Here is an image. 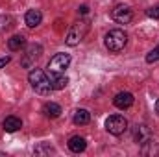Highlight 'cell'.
<instances>
[{
	"label": "cell",
	"mask_w": 159,
	"mask_h": 157,
	"mask_svg": "<svg viewBox=\"0 0 159 157\" xmlns=\"http://www.w3.org/2000/svg\"><path fill=\"white\" fill-rule=\"evenodd\" d=\"M28 81H30L32 89H34L37 94L46 96V94H50V92L54 91L50 79H48V76H46V72H43L41 69H32L30 74H28Z\"/></svg>",
	"instance_id": "obj_1"
},
{
	"label": "cell",
	"mask_w": 159,
	"mask_h": 157,
	"mask_svg": "<svg viewBox=\"0 0 159 157\" xmlns=\"http://www.w3.org/2000/svg\"><path fill=\"white\" fill-rule=\"evenodd\" d=\"M104 44L109 52H122L124 46L128 44V34L120 28H115V30H109L106 34V39H104Z\"/></svg>",
	"instance_id": "obj_2"
},
{
	"label": "cell",
	"mask_w": 159,
	"mask_h": 157,
	"mask_svg": "<svg viewBox=\"0 0 159 157\" xmlns=\"http://www.w3.org/2000/svg\"><path fill=\"white\" fill-rule=\"evenodd\" d=\"M87 32H89V20H78V22H74L70 26V30H69V34L65 37V43L69 46H76L85 39Z\"/></svg>",
	"instance_id": "obj_3"
},
{
	"label": "cell",
	"mask_w": 159,
	"mask_h": 157,
	"mask_svg": "<svg viewBox=\"0 0 159 157\" xmlns=\"http://www.w3.org/2000/svg\"><path fill=\"white\" fill-rule=\"evenodd\" d=\"M70 65V56L69 54H56L50 57L46 65V74H65V70Z\"/></svg>",
	"instance_id": "obj_4"
},
{
	"label": "cell",
	"mask_w": 159,
	"mask_h": 157,
	"mask_svg": "<svg viewBox=\"0 0 159 157\" xmlns=\"http://www.w3.org/2000/svg\"><path fill=\"white\" fill-rule=\"evenodd\" d=\"M41 54H43V46L41 44H30L26 50H24V54H22V59H20V65L24 67V69H34L35 67V61L41 57Z\"/></svg>",
	"instance_id": "obj_5"
},
{
	"label": "cell",
	"mask_w": 159,
	"mask_h": 157,
	"mask_svg": "<svg viewBox=\"0 0 159 157\" xmlns=\"http://www.w3.org/2000/svg\"><path fill=\"white\" fill-rule=\"evenodd\" d=\"M106 129H107V133L119 137V135H122L128 129V120H126V117H122V115H111V117L106 120Z\"/></svg>",
	"instance_id": "obj_6"
},
{
	"label": "cell",
	"mask_w": 159,
	"mask_h": 157,
	"mask_svg": "<svg viewBox=\"0 0 159 157\" xmlns=\"http://www.w3.org/2000/svg\"><path fill=\"white\" fill-rule=\"evenodd\" d=\"M111 15H113V20L119 24H129L133 20V11L128 6H117Z\"/></svg>",
	"instance_id": "obj_7"
},
{
	"label": "cell",
	"mask_w": 159,
	"mask_h": 157,
	"mask_svg": "<svg viewBox=\"0 0 159 157\" xmlns=\"http://www.w3.org/2000/svg\"><path fill=\"white\" fill-rule=\"evenodd\" d=\"M152 139V133H150V128L146 124H135L133 128V141L137 144H144L146 141Z\"/></svg>",
	"instance_id": "obj_8"
},
{
	"label": "cell",
	"mask_w": 159,
	"mask_h": 157,
	"mask_svg": "<svg viewBox=\"0 0 159 157\" xmlns=\"http://www.w3.org/2000/svg\"><path fill=\"white\" fill-rule=\"evenodd\" d=\"M133 102H135V98H133V94L128 92V91H122V92H119V94L113 98V104H115L119 109H129V107L133 105Z\"/></svg>",
	"instance_id": "obj_9"
},
{
	"label": "cell",
	"mask_w": 159,
	"mask_h": 157,
	"mask_svg": "<svg viewBox=\"0 0 159 157\" xmlns=\"http://www.w3.org/2000/svg\"><path fill=\"white\" fill-rule=\"evenodd\" d=\"M24 22L28 28H37L41 22H43V13L41 9H28L26 15H24Z\"/></svg>",
	"instance_id": "obj_10"
},
{
	"label": "cell",
	"mask_w": 159,
	"mask_h": 157,
	"mask_svg": "<svg viewBox=\"0 0 159 157\" xmlns=\"http://www.w3.org/2000/svg\"><path fill=\"white\" fill-rule=\"evenodd\" d=\"M2 126H4V131H7V133H15V131H19V129L22 128V120H20L19 117H15V115H9V117L4 118Z\"/></svg>",
	"instance_id": "obj_11"
},
{
	"label": "cell",
	"mask_w": 159,
	"mask_h": 157,
	"mask_svg": "<svg viewBox=\"0 0 159 157\" xmlns=\"http://www.w3.org/2000/svg\"><path fill=\"white\" fill-rule=\"evenodd\" d=\"M67 144H69V150L74 152V154H81V152H85V148H87V141H85L83 137H80V135L70 137Z\"/></svg>",
	"instance_id": "obj_12"
},
{
	"label": "cell",
	"mask_w": 159,
	"mask_h": 157,
	"mask_svg": "<svg viewBox=\"0 0 159 157\" xmlns=\"http://www.w3.org/2000/svg\"><path fill=\"white\" fill-rule=\"evenodd\" d=\"M48 79H50L54 91H61L69 85V78L65 74H48Z\"/></svg>",
	"instance_id": "obj_13"
},
{
	"label": "cell",
	"mask_w": 159,
	"mask_h": 157,
	"mask_svg": "<svg viewBox=\"0 0 159 157\" xmlns=\"http://www.w3.org/2000/svg\"><path fill=\"white\" fill-rule=\"evenodd\" d=\"M61 113H63V111H61V105H59V104L46 102V104L43 105V115L46 118H57Z\"/></svg>",
	"instance_id": "obj_14"
},
{
	"label": "cell",
	"mask_w": 159,
	"mask_h": 157,
	"mask_svg": "<svg viewBox=\"0 0 159 157\" xmlns=\"http://www.w3.org/2000/svg\"><path fill=\"white\" fill-rule=\"evenodd\" d=\"M72 122H74L76 126H85V124L91 122V113H89L87 109H78V111L74 113V117H72Z\"/></svg>",
	"instance_id": "obj_15"
},
{
	"label": "cell",
	"mask_w": 159,
	"mask_h": 157,
	"mask_svg": "<svg viewBox=\"0 0 159 157\" xmlns=\"http://www.w3.org/2000/svg\"><path fill=\"white\" fill-rule=\"evenodd\" d=\"M24 44H26V39L22 35H13V37L7 39V48L11 52H19L20 48H24Z\"/></svg>",
	"instance_id": "obj_16"
},
{
	"label": "cell",
	"mask_w": 159,
	"mask_h": 157,
	"mask_svg": "<svg viewBox=\"0 0 159 157\" xmlns=\"http://www.w3.org/2000/svg\"><path fill=\"white\" fill-rule=\"evenodd\" d=\"M35 154H37V155H43V154H56V150H54L52 146H48L46 142H41L39 146L35 148Z\"/></svg>",
	"instance_id": "obj_17"
},
{
	"label": "cell",
	"mask_w": 159,
	"mask_h": 157,
	"mask_svg": "<svg viewBox=\"0 0 159 157\" xmlns=\"http://www.w3.org/2000/svg\"><path fill=\"white\" fill-rule=\"evenodd\" d=\"M156 61H159V44L146 54V63H156Z\"/></svg>",
	"instance_id": "obj_18"
},
{
	"label": "cell",
	"mask_w": 159,
	"mask_h": 157,
	"mask_svg": "<svg viewBox=\"0 0 159 157\" xmlns=\"http://www.w3.org/2000/svg\"><path fill=\"white\" fill-rule=\"evenodd\" d=\"M146 15H148L150 19H156V20H159V6L152 7V9H148V11H146Z\"/></svg>",
	"instance_id": "obj_19"
},
{
	"label": "cell",
	"mask_w": 159,
	"mask_h": 157,
	"mask_svg": "<svg viewBox=\"0 0 159 157\" xmlns=\"http://www.w3.org/2000/svg\"><path fill=\"white\" fill-rule=\"evenodd\" d=\"M87 13H89V6L83 4V6H80L78 7V15H87Z\"/></svg>",
	"instance_id": "obj_20"
},
{
	"label": "cell",
	"mask_w": 159,
	"mask_h": 157,
	"mask_svg": "<svg viewBox=\"0 0 159 157\" xmlns=\"http://www.w3.org/2000/svg\"><path fill=\"white\" fill-rule=\"evenodd\" d=\"M9 61H11V57H9V56H4V57H0V69H2V67H6Z\"/></svg>",
	"instance_id": "obj_21"
},
{
	"label": "cell",
	"mask_w": 159,
	"mask_h": 157,
	"mask_svg": "<svg viewBox=\"0 0 159 157\" xmlns=\"http://www.w3.org/2000/svg\"><path fill=\"white\" fill-rule=\"evenodd\" d=\"M156 113H157V115H159V100H157V102H156Z\"/></svg>",
	"instance_id": "obj_22"
}]
</instances>
